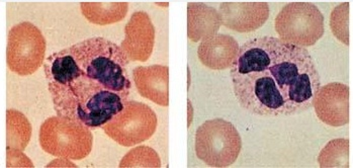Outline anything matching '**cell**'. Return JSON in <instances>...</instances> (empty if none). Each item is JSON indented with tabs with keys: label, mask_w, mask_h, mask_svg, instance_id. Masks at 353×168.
Here are the masks:
<instances>
[{
	"label": "cell",
	"mask_w": 353,
	"mask_h": 168,
	"mask_svg": "<svg viewBox=\"0 0 353 168\" xmlns=\"http://www.w3.org/2000/svg\"><path fill=\"white\" fill-rule=\"evenodd\" d=\"M157 117L149 105L127 101L122 112L103 126L108 137L123 147H132L150 139L157 129Z\"/></svg>",
	"instance_id": "obj_7"
},
{
	"label": "cell",
	"mask_w": 353,
	"mask_h": 168,
	"mask_svg": "<svg viewBox=\"0 0 353 168\" xmlns=\"http://www.w3.org/2000/svg\"><path fill=\"white\" fill-rule=\"evenodd\" d=\"M77 167V165H75L74 163L71 162V161H69V159L61 158V157H60V159H58V160L53 161V162H51L49 165H47V167Z\"/></svg>",
	"instance_id": "obj_20"
},
{
	"label": "cell",
	"mask_w": 353,
	"mask_h": 168,
	"mask_svg": "<svg viewBox=\"0 0 353 168\" xmlns=\"http://www.w3.org/2000/svg\"><path fill=\"white\" fill-rule=\"evenodd\" d=\"M222 19L218 10L201 2L188 4V36L192 42L199 43L218 34Z\"/></svg>",
	"instance_id": "obj_13"
},
{
	"label": "cell",
	"mask_w": 353,
	"mask_h": 168,
	"mask_svg": "<svg viewBox=\"0 0 353 168\" xmlns=\"http://www.w3.org/2000/svg\"><path fill=\"white\" fill-rule=\"evenodd\" d=\"M134 83L143 98L161 107L169 105V68L163 65L139 66L133 70Z\"/></svg>",
	"instance_id": "obj_11"
},
{
	"label": "cell",
	"mask_w": 353,
	"mask_h": 168,
	"mask_svg": "<svg viewBox=\"0 0 353 168\" xmlns=\"http://www.w3.org/2000/svg\"><path fill=\"white\" fill-rule=\"evenodd\" d=\"M330 27L337 40L348 46L350 45V3L337 6L330 17Z\"/></svg>",
	"instance_id": "obj_18"
},
{
	"label": "cell",
	"mask_w": 353,
	"mask_h": 168,
	"mask_svg": "<svg viewBox=\"0 0 353 168\" xmlns=\"http://www.w3.org/2000/svg\"><path fill=\"white\" fill-rule=\"evenodd\" d=\"M313 107L321 122L330 127L345 126L350 122V88L333 83L320 87Z\"/></svg>",
	"instance_id": "obj_8"
},
{
	"label": "cell",
	"mask_w": 353,
	"mask_h": 168,
	"mask_svg": "<svg viewBox=\"0 0 353 168\" xmlns=\"http://www.w3.org/2000/svg\"><path fill=\"white\" fill-rule=\"evenodd\" d=\"M82 14L90 23L108 25L122 21L129 10L128 2H81Z\"/></svg>",
	"instance_id": "obj_14"
},
{
	"label": "cell",
	"mask_w": 353,
	"mask_h": 168,
	"mask_svg": "<svg viewBox=\"0 0 353 168\" xmlns=\"http://www.w3.org/2000/svg\"><path fill=\"white\" fill-rule=\"evenodd\" d=\"M129 62L120 46L101 36L50 55L44 71L57 116L88 128L105 126L131 94Z\"/></svg>",
	"instance_id": "obj_1"
},
{
	"label": "cell",
	"mask_w": 353,
	"mask_h": 168,
	"mask_svg": "<svg viewBox=\"0 0 353 168\" xmlns=\"http://www.w3.org/2000/svg\"><path fill=\"white\" fill-rule=\"evenodd\" d=\"M230 75L242 109L261 117L306 112L321 87L309 51L274 36L253 39L242 45Z\"/></svg>",
	"instance_id": "obj_2"
},
{
	"label": "cell",
	"mask_w": 353,
	"mask_h": 168,
	"mask_svg": "<svg viewBox=\"0 0 353 168\" xmlns=\"http://www.w3.org/2000/svg\"><path fill=\"white\" fill-rule=\"evenodd\" d=\"M8 167H34V165L23 150L8 146Z\"/></svg>",
	"instance_id": "obj_19"
},
{
	"label": "cell",
	"mask_w": 353,
	"mask_h": 168,
	"mask_svg": "<svg viewBox=\"0 0 353 168\" xmlns=\"http://www.w3.org/2000/svg\"><path fill=\"white\" fill-rule=\"evenodd\" d=\"M281 40L296 46H314L324 34V17L315 4L291 2L283 6L274 21Z\"/></svg>",
	"instance_id": "obj_5"
},
{
	"label": "cell",
	"mask_w": 353,
	"mask_h": 168,
	"mask_svg": "<svg viewBox=\"0 0 353 168\" xmlns=\"http://www.w3.org/2000/svg\"><path fill=\"white\" fill-rule=\"evenodd\" d=\"M241 149L239 132L224 118L207 120L196 130V156L208 167H231L237 160Z\"/></svg>",
	"instance_id": "obj_4"
},
{
	"label": "cell",
	"mask_w": 353,
	"mask_h": 168,
	"mask_svg": "<svg viewBox=\"0 0 353 168\" xmlns=\"http://www.w3.org/2000/svg\"><path fill=\"white\" fill-rule=\"evenodd\" d=\"M188 127L190 126V124H192V117H194V109H192V103H190V101H188Z\"/></svg>",
	"instance_id": "obj_21"
},
{
	"label": "cell",
	"mask_w": 353,
	"mask_h": 168,
	"mask_svg": "<svg viewBox=\"0 0 353 168\" xmlns=\"http://www.w3.org/2000/svg\"><path fill=\"white\" fill-rule=\"evenodd\" d=\"M222 25L238 33H250L261 28L270 17L266 2H222L219 8Z\"/></svg>",
	"instance_id": "obj_10"
},
{
	"label": "cell",
	"mask_w": 353,
	"mask_h": 168,
	"mask_svg": "<svg viewBox=\"0 0 353 168\" xmlns=\"http://www.w3.org/2000/svg\"><path fill=\"white\" fill-rule=\"evenodd\" d=\"M190 70H188V87H190Z\"/></svg>",
	"instance_id": "obj_23"
},
{
	"label": "cell",
	"mask_w": 353,
	"mask_h": 168,
	"mask_svg": "<svg viewBox=\"0 0 353 168\" xmlns=\"http://www.w3.org/2000/svg\"><path fill=\"white\" fill-rule=\"evenodd\" d=\"M156 4L160 6H165V8H168V6H169V3H168V2H162V3H160V2H156Z\"/></svg>",
	"instance_id": "obj_22"
},
{
	"label": "cell",
	"mask_w": 353,
	"mask_h": 168,
	"mask_svg": "<svg viewBox=\"0 0 353 168\" xmlns=\"http://www.w3.org/2000/svg\"><path fill=\"white\" fill-rule=\"evenodd\" d=\"M120 167H161L159 155L148 146L132 149L120 162Z\"/></svg>",
	"instance_id": "obj_17"
},
{
	"label": "cell",
	"mask_w": 353,
	"mask_h": 168,
	"mask_svg": "<svg viewBox=\"0 0 353 168\" xmlns=\"http://www.w3.org/2000/svg\"><path fill=\"white\" fill-rule=\"evenodd\" d=\"M8 146L23 150L31 140L32 126L29 120L21 112L8 109Z\"/></svg>",
	"instance_id": "obj_15"
},
{
	"label": "cell",
	"mask_w": 353,
	"mask_h": 168,
	"mask_svg": "<svg viewBox=\"0 0 353 168\" xmlns=\"http://www.w3.org/2000/svg\"><path fill=\"white\" fill-rule=\"evenodd\" d=\"M39 140L45 152L71 160L85 158L92 149L90 128L78 120L60 116L47 118L43 123Z\"/></svg>",
	"instance_id": "obj_3"
},
{
	"label": "cell",
	"mask_w": 353,
	"mask_h": 168,
	"mask_svg": "<svg viewBox=\"0 0 353 168\" xmlns=\"http://www.w3.org/2000/svg\"><path fill=\"white\" fill-rule=\"evenodd\" d=\"M46 39L30 21L17 23L8 33V65L19 76L34 74L44 63Z\"/></svg>",
	"instance_id": "obj_6"
},
{
	"label": "cell",
	"mask_w": 353,
	"mask_h": 168,
	"mask_svg": "<svg viewBox=\"0 0 353 168\" xmlns=\"http://www.w3.org/2000/svg\"><path fill=\"white\" fill-rule=\"evenodd\" d=\"M155 28L145 12H136L125 27V39L121 48L130 61L146 62L152 55Z\"/></svg>",
	"instance_id": "obj_9"
},
{
	"label": "cell",
	"mask_w": 353,
	"mask_h": 168,
	"mask_svg": "<svg viewBox=\"0 0 353 168\" xmlns=\"http://www.w3.org/2000/svg\"><path fill=\"white\" fill-rule=\"evenodd\" d=\"M350 141L335 139L326 144L318 156L320 167H350Z\"/></svg>",
	"instance_id": "obj_16"
},
{
	"label": "cell",
	"mask_w": 353,
	"mask_h": 168,
	"mask_svg": "<svg viewBox=\"0 0 353 168\" xmlns=\"http://www.w3.org/2000/svg\"><path fill=\"white\" fill-rule=\"evenodd\" d=\"M239 50V44L233 36L218 34L201 43L198 56L205 67L225 70L231 68Z\"/></svg>",
	"instance_id": "obj_12"
}]
</instances>
